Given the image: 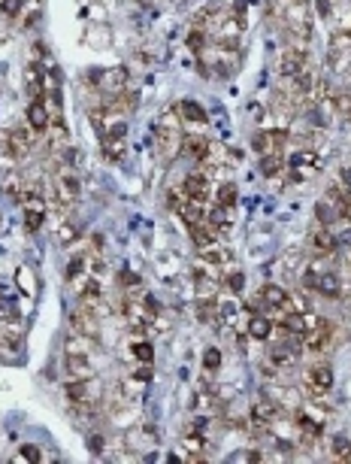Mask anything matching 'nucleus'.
I'll list each match as a JSON object with an SVG mask.
<instances>
[{
    "label": "nucleus",
    "mask_w": 351,
    "mask_h": 464,
    "mask_svg": "<svg viewBox=\"0 0 351 464\" xmlns=\"http://www.w3.org/2000/svg\"><path fill=\"white\" fill-rule=\"evenodd\" d=\"M88 446H91V452H94V455H100L103 446H106V440H103L100 434H91V437H88Z\"/></svg>",
    "instance_id": "obj_43"
},
{
    "label": "nucleus",
    "mask_w": 351,
    "mask_h": 464,
    "mask_svg": "<svg viewBox=\"0 0 351 464\" xmlns=\"http://www.w3.org/2000/svg\"><path fill=\"white\" fill-rule=\"evenodd\" d=\"M342 188H345V192H348V197H351V167H348L345 173H342Z\"/></svg>",
    "instance_id": "obj_47"
},
{
    "label": "nucleus",
    "mask_w": 351,
    "mask_h": 464,
    "mask_svg": "<svg viewBox=\"0 0 351 464\" xmlns=\"http://www.w3.org/2000/svg\"><path fill=\"white\" fill-rule=\"evenodd\" d=\"M206 222H209L212 228H215V231H218V237H221V234H224L227 228H231V210H227V207H221V203H215V210H212V212H206Z\"/></svg>",
    "instance_id": "obj_26"
},
{
    "label": "nucleus",
    "mask_w": 351,
    "mask_h": 464,
    "mask_svg": "<svg viewBox=\"0 0 351 464\" xmlns=\"http://www.w3.org/2000/svg\"><path fill=\"white\" fill-rule=\"evenodd\" d=\"M191 240H194L197 252H200V249L212 246V243H218V231H215V228H212L209 222H200V225L191 228Z\"/></svg>",
    "instance_id": "obj_23"
},
{
    "label": "nucleus",
    "mask_w": 351,
    "mask_h": 464,
    "mask_svg": "<svg viewBox=\"0 0 351 464\" xmlns=\"http://www.w3.org/2000/svg\"><path fill=\"white\" fill-rule=\"evenodd\" d=\"M330 103L337 106V112H339L342 121H351V91H345V94H333Z\"/></svg>",
    "instance_id": "obj_33"
},
{
    "label": "nucleus",
    "mask_w": 351,
    "mask_h": 464,
    "mask_svg": "<svg viewBox=\"0 0 351 464\" xmlns=\"http://www.w3.org/2000/svg\"><path fill=\"white\" fill-rule=\"evenodd\" d=\"M179 119H182V121H188V125L203 128V121H206V110H203L200 103H194V101H182V103H179Z\"/></svg>",
    "instance_id": "obj_24"
},
{
    "label": "nucleus",
    "mask_w": 351,
    "mask_h": 464,
    "mask_svg": "<svg viewBox=\"0 0 351 464\" xmlns=\"http://www.w3.org/2000/svg\"><path fill=\"white\" fill-rule=\"evenodd\" d=\"M70 325L76 334H82V337H88V340H97L103 331V316H97L94 310H88V307H79L70 316Z\"/></svg>",
    "instance_id": "obj_5"
},
{
    "label": "nucleus",
    "mask_w": 351,
    "mask_h": 464,
    "mask_svg": "<svg viewBox=\"0 0 351 464\" xmlns=\"http://www.w3.org/2000/svg\"><path fill=\"white\" fill-rule=\"evenodd\" d=\"M15 279H19V288H21V292H25V294H34V273H30V268H19Z\"/></svg>",
    "instance_id": "obj_35"
},
{
    "label": "nucleus",
    "mask_w": 351,
    "mask_h": 464,
    "mask_svg": "<svg viewBox=\"0 0 351 464\" xmlns=\"http://www.w3.org/2000/svg\"><path fill=\"white\" fill-rule=\"evenodd\" d=\"M103 237H100V234H94V237H91V249H94V252H100V249H103Z\"/></svg>",
    "instance_id": "obj_46"
},
{
    "label": "nucleus",
    "mask_w": 351,
    "mask_h": 464,
    "mask_svg": "<svg viewBox=\"0 0 351 464\" xmlns=\"http://www.w3.org/2000/svg\"><path fill=\"white\" fill-rule=\"evenodd\" d=\"M151 143H155L158 158L170 161L182 146V119L176 110H167L161 119L155 121V131H151Z\"/></svg>",
    "instance_id": "obj_1"
},
{
    "label": "nucleus",
    "mask_w": 351,
    "mask_h": 464,
    "mask_svg": "<svg viewBox=\"0 0 351 464\" xmlns=\"http://www.w3.org/2000/svg\"><path fill=\"white\" fill-rule=\"evenodd\" d=\"M182 152H185L188 158H194V161H206L209 158V152H212V143L206 140V137H200V134H185L182 137Z\"/></svg>",
    "instance_id": "obj_15"
},
{
    "label": "nucleus",
    "mask_w": 351,
    "mask_h": 464,
    "mask_svg": "<svg viewBox=\"0 0 351 464\" xmlns=\"http://www.w3.org/2000/svg\"><path fill=\"white\" fill-rule=\"evenodd\" d=\"M19 458H30V461H43V452L36 450V446H21Z\"/></svg>",
    "instance_id": "obj_41"
},
{
    "label": "nucleus",
    "mask_w": 351,
    "mask_h": 464,
    "mask_svg": "<svg viewBox=\"0 0 351 464\" xmlns=\"http://www.w3.org/2000/svg\"><path fill=\"white\" fill-rule=\"evenodd\" d=\"M236 313H240V307H236V301H231V298L218 301V316L224 319V325H233V322H236Z\"/></svg>",
    "instance_id": "obj_34"
},
{
    "label": "nucleus",
    "mask_w": 351,
    "mask_h": 464,
    "mask_svg": "<svg viewBox=\"0 0 351 464\" xmlns=\"http://www.w3.org/2000/svg\"><path fill=\"white\" fill-rule=\"evenodd\" d=\"M82 192V182H79V173H76L73 164L61 161L55 176H52V194H55V207L61 212H67L76 203V197Z\"/></svg>",
    "instance_id": "obj_2"
},
{
    "label": "nucleus",
    "mask_w": 351,
    "mask_h": 464,
    "mask_svg": "<svg viewBox=\"0 0 351 464\" xmlns=\"http://www.w3.org/2000/svg\"><path fill=\"white\" fill-rule=\"evenodd\" d=\"M197 261L209 264V268H218V270H224V264H231V261H233V252L224 246V243H212V246L200 249V258H197Z\"/></svg>",
    "instance_id": "obj_16"
},
{
    "label": "nucleus",
    "mask_w": 351,
    "mask_h": 464,
    "mask_svg": "<svg viewBox=\"0 0 351 464\" xmlns=\"http://www.w3.org/2000/svg\"><path fill=\"white\" fill-rule=\"evenodd\" d=\"M25 119H28L30 131H36V134H45V131H49V125H52V112H49V106H45L43 97H40V101H30V103H28Z\"/></svg>",
    "instance_id": "obj_12"
},
{
    "label": "nucleus",
    "mask_w": 351,
    "mask_h": 464,
    "mask_svg": "<svg viewBox=\"0 0 351 464\" xmlns=\"http://www.w3.org/2000/svg\"><path fill=\"white\" fill-rule=\"evenodd\" d=\"M67 374L70 379H88L94 376V364H91V355H67Z\"/></svg>",
    "instance_id": "obj_20"
},
{
    "label": "nucleus",
    "mask_w": 351,
    "mask_h": 464,
    "mask_svg": "<svg viewBox=\"0 0 351 464\" xmlns=\"http://www.w3.org/2000/svg\"><path fill=\"white\" fill-rule=\"evenodd\" d=\"M134 379H140V383H149L151 379V364H142V367L134 370Z\"/></svg>",
    "instance_id": "obj_44"
},
{
    "label": "nucleus",
    "mask_w": 351,
    "mask_h": 464,
    "mask_svg": "<svg viewBox=\"0 0 351 464\" xmlns=\"http://www.w3.org/2000/svg\"><path fill=\"white\" fill-rule=\"evenodd\" d=\"M0 349L6 355H19L21 352V331L15 325H6L0 322Z\"/></svg>",
    "instance_id": "obj_21"
},
{
    "label": "nucleus",
    "mask_w": 351,
    "mask_h": 464,
    "mask_svg": "<svg viewBox=\"0 0 351 464\" xmlns=\"http://www.w3.org/2000/svg\"><path fill=\"white\" fill-rule=\"evenodd\" d=\"M121 283H125V285H140V276L131 273V270H125V273H121Z\"/></svg>",
    "instance_id": "obj_45"
},
{
    "label": "nucleus",
    "mask_w": 351,
    "mask_h": 464,
    "mask_svg": "<svg viewBox=\"0 0 351 464\" xmlns=\"http://www.w3.org/2000/svg\"><path fill=\"white\" fill-rule=\"evenodd\" d=\"M131 352H134V359L142 361V364H151V359H155V346H151L149 340H136V343L131 346Z\"/></svg>",
    "instance_id": "obj_32"
},
{
    "label": "nucleus",
    "mask_w": 351,
    "mask_h": 464,
    "mask_svg": "<svg viewBox=\"0 0 351 464\" xmlns=\"http://www.w3.org/2000/svg\"><path fill=\"white\" fill-rule=\"evenodd\" d=\"M155 443H158V431L151 428V425H142V428L131 431L127 440H125V446L131 452H136V455H146L149 450H155Z\"/></svg>",
    "instance_id": "obj_11"
},
{
    "label": "nucleus",
    "mask_w": 351,
    "mask_h": 464,
    "mask_svg": "<svg viewBox=\"0 0 351 464\" xmlns=\"http://www.w3.org/2000/svg\"><path fill=\"white\" fill-rule=\"evenodd\" d=\"M125 88H127V70L125 67H116V70H103L97 94H118V91H125Z\"/></svg>",
    "instance_id": "obj_17"
},
{
    "label": "nucleus",
    "mask_w": 351,
    "mask_h": 464,
    "mask_svg": "<svg viewBox=\"0 0 351 464\" xmlns=\"http://www.w3.org/2000/svg\"><path fill=\"white\" fill-rule=\"evenodd\" d=\"M188 46H191V52H197V55H200V52L206 49V34L200 28H194L191 30V37H188Z\"/></svg>",
    "instance_id": "obj_37"
},
{
    "label": "nucleus",
    "mask_w": 351,
    "mask_h": 464,
    "mask_svg": "<svg viewBox=\"0 0 351 464\" xmlns=\"http://www.w3.org/2000/svg\"><path fill=\"white\" fill-rule=\"evenodd\" d=\"M0 10H3L6 19H19L21 10H25V0H0Z\"/></svg>",
    "instance_id": "obj_36"
},
{
    "label": "nucleus",
    "mask_w": 351,
    "mask_h": 464,
    "mask_svg": "<svg viewBox=\"0 0 351 464\" xmlns=\"http://www.w3.org/2000/svg\"><path fill=\"white\" fill-rule=\"evenodd\" d=\"M281 167H285V161H281V152H266V155L261 158V170H264V176H279Z\"/></svg>",
    "instance_id": "obj_29"
},
{
    "label": "nucleus",
    "mask_w": 351,
    "mask_h": 464,
    "mask_svg": "<svg viewBox=\"0 0 351 464\" xmlns=\"http://www.w3.org/2000/svg\"><path fill=\"white\" fill-rule=\"evenodd\" d=\"M79 307H88V310H94L97 316H109V307H106V301H103V292H100V283L97 279H88L85 288L79 292Z\"/></svg>",
    "instance_id": "obj_10"
},
{
    "label": "nucleus",
    "mask_w": 351,
    "mask_h": 464,
    "mask_svg": "<svg viewBox=\"0 0 351 464\" xmlns=\"http://www.w3.org/2000/svg\"><path fill=\"white\" fill-rule=\"evenodd\" d=\"M309 246H312V252H318V255H333L339 249V240L333 237V231L327 225H318L315 231L309 234Z\"/></svg>",
    "instance_id": "obj_13"
},
{
    "label": "nucleus",
    "mask_w": 351,
    "mask_h": 464,
    "mask_svg": "<svg viewBox=\"0 0 351 464\" xmlns=\"http://www.w3.org/2000/svg\"><path fill=\"white\" fill-rule=\"evenodd\" d=\"M85 264H88V258H85V255H73V258H70V268H67V276L76 279L82 270H85Z\"/></svg>",
    "instance_id": "obj_38"
},
{
    "label": "nucleus",
    "mask_w": 351,
    "mask_h": 464,
    "mask_svg": "<svg viewBox=\"0 0 351 464\" xmlns=\"http://www.w3.org/2000/svg\"><path fill=\"white\" fill-rule=\"evenodd\" d=\"M303 70H309V52H306V46H288L285 52H281V61H279V73L281 76H297V73H303Z\"/></svg>",
    "instance_id": "obj_6"
},
{
    "label": "nucleus",
    "mask_w": 351,
    "mask_h": 464,
    "mask_svg": "<svg viewBox=\"0 0 351 464\" xmlns=\"http://www.w3.org/2000/svg\"><path fill=\"white\" fill-rule=\"evenodd\" d=\"M218 410H221V401L209 389H200L194 394V413L197 416H215Z\"/></svg>",
    "instance_id": "obj_22"
},
{
    "label": "nucleus",
    "mask_w": 351,
    "mask_h": 464,
    "mask_svg": "<svg viewBox=\"0 0 351 464\" xmlns=\"http://www.w3.org/2000/svg\"><path fill=\"white\" fill-rule=\"evenodd\" d=\"M3 192L10 194V197H15V201L21 197V192H25V182H21L19 170H10V173L3 176Z\"/></svg>",
    "instance_id": "obj_31"
},
{
    "label": "nucleus",
    "mask_w": 351,
    "mask_h": 464,
    "mask_svg": "<svg viewBox=\"0 0 351 464\" xmlns=\"http://www.w3.org/2000/svg\"><path fill=\"white\" fill-rule=\"evenodd\" d=\"M203 367L206 370H218L221 367V352H218V349H206V352H203Z\"/></svg>",
    "instance_id": "obj_39"
},
{
    "label": "nucleus",
    "mask_w": 351,
    "mask_h": 464,
    "mask_svg": "<svg viewBox=\"0 0 351 464\" xmlns=\"http://www.w3.org/2000/svg\"><path fill=\"white\" fill-rule=\"evenodd\" d=\"M215 201L221 203V207L233 210V203H236V185H233V182H218V188H215Z\"/></svg>",
    "instance_id": "obj_30"
},
{
    "label": "nucleus",
    "mask_w": 351,
    "mask_h": 464,
    "mask_svg": "<svg viewBox=\"0 0 351 464\" xmlns=\"http://www.w3.org/2000/svg\"><path fill=\"white\" fill-rule=\"evenodd\" d=\"M273 328H276V325H273V319L266 313H255V316H248V322H246V334L251 340H261V343L273 337Z\"/></svg>",
    "instance_id": "obj_18"
},
{
    "label": "nucleus",
    "mask_w": 351,
    "mask_h": 464,
    "mask_svg": "<svg viewBox=\"0 0 351 464\" xmlns=\"http://www.w3.org/2000/svg\"><path fill=\"white\" fill-rule=\"evenodd\" d=\"M6 134H10V146H12L15 161H25L30 152H34V146H36V140H34L36 131H30V125H15Z\"/></svg>",
    "instance_id": "obj_8"
},
{
    "label": "nucleus",
    "mask_w": 351,
    "mask_h": 464,
    "mask_svg": "<svg viewBox=\"0 0 351 464\" xmlns=\"http://www.w3.org/2000/svg\"><path fill=\"white\" fill-rule=\"evenodd\" d=\"M55 240L61 246H73V243H79V225L73 222V219H61L58 228H55Z\"/></svg>",
    "instance_id": "obj_25"
},
{
    "label": "nucleus",
    "mask_w": 351,
    "mask_h": 464,
    "mask_svg": "<svg viewBox=\"0 0 351 464\" xmlns=\"http://www.w3.org/2000/svg\"><path fill=\"white\" fill-rule=\"evenodd\" d=\"M315 12L321 15V19H333V10H337V0H315Z\"/></svg>",
    "instance_id": "obj_40"
},
{
    "label": "nucleus",
    "mask_w": 351,
    "mask_h": 464,
    "mask_svg": "<svg viewBox=\"0 0 351 464\" xmlns=\"http://www.w3.org/2000/svg\"><path fill=\"white\" fill-rule=\"evenodd\" d=\"M227 288H231V292H242V273L240 270H233L231 276H227Z\"/></svg>",
    "instance_id": "obj_42"
},
{
    "label": "nucleus",
    "mask_w": 351,
    "mask_h": 464,
    "mask_svg": "<svg viewBox=\"0 0 351 464\" xmlns=\"http://www.w3.org/2000/svg\"><path fill=\"white\" fill-rule=\"evenodd\" d=\"M285 143H288V131H257L251 146L261 152V155H266V152H281Z\"/></svg>",
    "instance_id": "obj_14"
},
{
    "label": "nucleus",
    "mask_w": 351,
    "mask_h": 464,
    "mask_svg": "<svg viewBox=\"0 0 351 464\" xmlns=\"http://www.w3.org/2000/svg\"><path fill=\"white\" fill-rule=\"evenodd\" d=\"M176 212H179V219H185V225H188V228H194V225L206 222V207H203V203L188 201V197H182V201L176 203Z\"/></svg>",
    "instance_id": "obj_19"
},
{
    "label": "nucleus",
    "mask_w": 351,
    "mask_h": 464,
    "mask_svg": "<svg viewBox=\"0 0 351 464\" xmlns=\"http://www.w3.org/2000/svg\"><path fill=\"white\" fill-rule=\"evenodd\" d=\"M321 170V155L315 149L303 146L291 155V182H306Z\"/></svg>",
    "instance_id": "obj_4"
},
{
    "label": "nucleus",
    "mask_w": 351,
    "mask_h": 464,
    "mask_svg": "<svg viewBox=\"0 0 351 464\" xmlns=\"http://www.w3.org/2000/svg\"><path fill=\"white\" fill-rule=\"evenodd\" d=\"M209 192H212V185L200 170L188 173L185 182H182V197H188V201H194V203H203V207H206V201H209Z\"/></svg>",
    "instance_id": "obj_9"
},
{
    "label": "nucleus",
    "mask_w": 351,
    "mask_h": 464,
    "mask_svg": "<svg viewBox=\"0 0 351 464\" xmlns=\"http://www.w3.org/2000/svg\"><path fill=\"white\" fill-rule=\"evenodd\" d=\"M330 452L337 461H351V440L345 434H337L330 437Z\"/></svg>",
    "instance_id": "obj_28"
},
{
    "label": "nucleus",
    "mask_w": 351,
    "mask_h": 464,
    "mask_svg": "<svg viewBox=\"0 0 351 464\" xmlns=\"http://www.w3.org/2000/svg\"><path fill=\"white\" fill-rule=\"evenodd\" d=\"M67 401H91V404H100V383L94 376L88 379H70L64 385Z\"/></svg>",
    "instance_id": "obj_7"
},
{
    "label": "nucleus",
    "mask_w": 351,
    "mask_h": 464,
    "mask_svg": "<svg viewBox=\"0 0 351 464\" xmlns=\"http://www.w3.org/2000/svg\"><path fill=\"white\" fill-rule=\"evenodd\" d=\"M303 389H306V394L312 401H321L324 394L333 389V370L327 367L324 361L312 364V367L306 370V376H303Z\"/></svg>",
    "instance_id": "obj_3"
},
{
    "label": "nucleus",
    "mask_w": 351,
    "mask_h": 464,
    "mask_svg": "<svg viewBox=\"0 0 351 464\" xmlns=\"http://www.w3.org/2000/svg\"><path fill=\"white\" fill-rule=\"evenodd\" d=\"M197 319H200V322H215L218 298H197Z\"/></svg>",
    "instance_id": "obj_27"
}]
</instances>
